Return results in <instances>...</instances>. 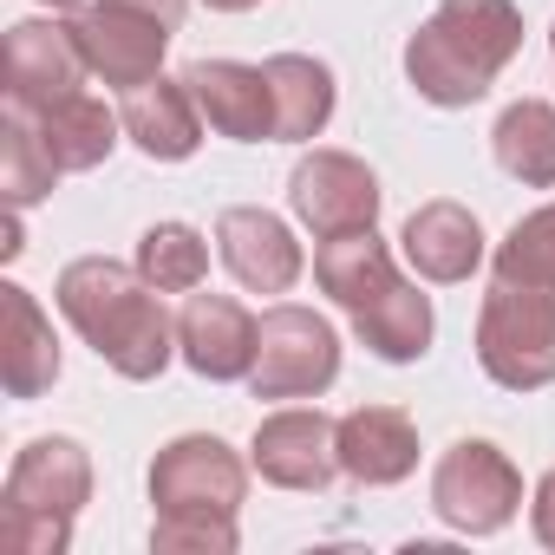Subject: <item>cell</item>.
Listing matches in <instances>:
<instances>
[{
	"label": "cell",
	"mask_w": 555,
	"mask_h": 555,
	"mask_svg": "<svg viewBox=\"0 0 555 555\" xmlns=\"http://www.w3.org/2000/svg\"><path fill=\"white\" fill-rule=\"evenodd\" d=\"M209 8H216V14H248L255 0H209Z\"/></svg>",
	"instance_id": "29"
},
{
	"label": "cell",
	"mask_w": 555,
	"mask_h": 555,
	"mask_svg": "<svg viewBox=\"0 0 555 555\" xmlns=\"http://www.w3.org/2000/svg\"><path fill=\"white\" fill-rule=\"evenodd\" d=\"M255 470L268 483H282V490H321V483H334V470H340V425L327 412H308V405L261 418V431H255Z\"/></svg>",
	"instance_id": "11"
},
{
	"label": "cell",
	"mask_w": 555,
	"mask_h": 555,
	"mask_svg": "<svg viewBox=\"0 0 555 555\" xmlns=\"http://www.w3.org/2000/svg\"><path fill=\"white\" fill-rule=\"evenodd\" d=\"M164 288H151L144 274L105 261V255H86L60 274V314L86 334V347L125 373V379H157L170 366V347H177V321L164 314L157 301Z\"/></svg>",
	"instance_id": "1"
},
{
	"label": "cell",
	"mask_w": 555,
	"mask_h": 555,
	"mask_svg": "<svg viewBox=\"0 0 555 555\" xmlns=\"http://www.w3.org/2000/svg\"><path fill=\"white\" fill-rule=\"evenodd\" d=\"M125 8H144V14H157V21L183 27V0H125Z\"/></svg>",
	"instance_id": "28"
},
{
	"label": "cell",
	"mask_w": 555,
	"mask_h": 555,
	"mask_svg": "<svg viewBox=\"0 0 555 555\" xmlns=\"http://www.w3.org/2000/svg\"><path fill=\"white\" fill-rule=\"evenodd\" d=\"M242 457L222 438H177L151 464V548L157 555H229L235 548V509H242Z\"/></svg>",
	"instance_id": "2"
},
{
	"label": "cell",
	"mask_w": 555,
	"mask_h": 555,
	"mask_svg": "<svg viewBox=\"0 0 555 555\" xmlns=\"http://www.w3.org/2000/svg\"><path fill=\"white\" fill-rule=\"evenodd\" d=\"M353 334H360L379 360L405 366V360H418V353L431 347V301H425L412 282H392L379 301H366V308L353 314Z\"/></svg>",
	"instance_id": "21"
},
{
	"label": "cell",
	"mask_w": 555,
	"mask_h": 555,
	"mask_svg": "<svg viewBox=\"0 0 555 555\" xmlns=\"http://www.w3.org/2000/svg\"><path fill=\"white\" fill-rule=\"evenodd\" d=\"M314 282H321L347 314H360L366 301H379V295L399 282V268H392V248H386L373 229H347V235H327V242H321Z\"/></svg>",
	"instance_id": "19"
},
{
	"label": "cell",
	"mask_w": 555,
	"mask_h": 555,
	"mask_svg": "<svg viewBox=\"0 0 555 555\" xmlns=\"http://www.w3.org/2000/svg\"><path fill=\"white\" fill-rule=\"evenodd\" d=\"M334 373H340V340L321 314H308V308L261 314V340H255V366H248L255 399H314L334 386Z\"/></svg>",
	"instance_id": "7"
},
{
	"label": "cell",
	"mask_w": 555,
	"mask_h": 555,
	"mask_svg": "<svg viewBox=\"0 0 555 555\" xmlns=\"http://www.w3.org/2000/svg\"><path fill=\"white\" fill-rule=\"evenodd\" d=\"M196 112L209 118L216 138H235V144H261L274 138V92H268V73L261 66H242V60H196L183 73Z\"/></svg>",
	"instance_id": "12"
},
{
	"label": "cell",
	"mask_w": 555,
	"mask_h": 555,
	"mask_svg": "<svg viewBox=\"0 0 555 555\" xmlns=\"http://www.w3.org/2000/svg\"><path fill=\"white\" fill-rule=\"evenodd\" d=\"M516 47H522V14L509 0H444L405 47V79L418 86V99L457 112L496 86Z\"/></svg>",
	"instance_id": "3"
},
{
	"label": "cell",
	"mask_w": 555,
	"mask_h": 555,
	"mask_svg": "<svg viewBox=\"0 0 555 555\" xmlns=\"http://www.w3.org/2000/svg\"><path fill=\"white\" fill-rule=\"evenodd\" d=\"M268 92H274V138H321V125L334 118V73L308 53H274L268 66Z\"/></svg>",
	"instance_id": "20"
},
{
	"label": "cell",
	"mask_w": 555,
	"mask_h": 555,
	"mask_svg": "<svg viewBox=\"0 0 555 555\" xmlns=\"http://www.w3.org/2000/svg\"><path fill=\"white\" fill-rule=\"evenodd\" d=\"M34 125H40L47 151L60 157V170H92V164H105V157H112L118 125H125V118H112L99 99H86V92H79V99H66V105L40 112Z\"/></svg>",
	"instance_id": "23"
},
{
	"label": "cell",
	"mask_w": 555,
	"mask_h": 555,
	"mask_svg": "<svg viewBox=\"0 0 555 555\" xmlns=\"http://www.w3.org/2000/svg\"><path fill=\"white\" fill-rule=\"evenodd\" d=\"M405 255L425 282H464V274L483 261V229L464 203H425L405 222Z\"/></svg>",
	"instance_id": "18"
},
{
	"label": "cell",
	"mask_w": 555,
	"mask_h": 555,
	"mask_svg": "<svg viewBox=\"0 0 555 555\" xmlns=\"http://www.w3.org/2000/svg\"><path fill=\"white\" fill-rule=\"evenodd\" d=\"M529 516H535V542L555 548V470L535 483V509H529Z\"/></svg>",
	"instance_id": "27"
},
{
	"label": "cell",
	"mask_w": 555,
	"mask_h": 555,
	"mask_svg": "<svg viewBox=\"0 0 555 555\" xmlns=\"http://www.w3.org/2000/svg\"><path fill=\"white\" fill-rule=\"evenodd\" d=\"M73 34H79V53H86V66L105 79V86H144V79H157V66H164V47H170V21H157V14H144V8H125V0H99V8H86L79 21H73Z\"/></svg>",
	"instance_id": "8"
},
{
	"label": "cell",
	"mask_w": 555,
	"mask_h": 555,
	"mask_svg": "<svg viewBox=\"0 0 555 555\" xmlns=\"http://www.w3.org/2000/svg\"><path fill=\"white\" fill-rule=\"evenodd\" d=\"M86 496H92V457L73 438H34L8 470L0 535L21 555H60L73 542V522H79Z\"/></svg>",
	"instance_id": "4"
},
{
	"label": "cell",
	"mask_w": 555,
	"mask_h": 555,
	"mask_svg": "<svg viewBox=\"0 0 555 555\" xmlns=\"http://www.w3.org/2000/svg\"><path fill=\"white\" fill-rule=\"evenodd\" d=\"M47 8H79V0H47Z\"/></svg>",
	"instance_id": "30"
},
{
	"label": "cell",
	"mask_w": 555,
	"mask_h": 555,
	"mask_svg": "<svg viewBox=\"0 0 555 555\" xmlns=\"http://www.w3.org/2000/svg\"><path fill=\"white\" fill-rule=\"evenodd\" d=\"M477 360L509 392L548 386L555 379V288L496 282L477 314Z\"/></svg>",
	"instance_id": "5"
},
{
	"label": "cell",
	"mask_w": 555,
	"mask_h": 555,
	"mask_svg": "<svg viewBox=\"0 0 555 555\" xmlns=\"http://www.w3.org/2000/svg\"><path fill=\"white\" fill-rule=\"evenodd\" d=\"M216 248H222L229 274L248 295H288L301 282V242L288 235L282 216H268V209H222Z\"/></svg>",
	"instance_id": "13"
},
{
	"label": "cell",
	"mask_w": 555,
	"mask_h": 555,
	"mask_svg": "<svg viewBox=\"0 0 555 555\" xmlns=\"http://www.w3.org/2000/svg\"><path fill=\"white\" fill-rule=\"evenodd\" d=\"M0 379L14 399H40L60 379V347H53V321L40 314V301L27 288H0Z\"/></svg>",
	"instance_id": "16"
},
{
	"label": "cell",
	"mask_w": 555,
	"mask_h": 555,
	"mask_svg": "<svg viewBox=\"0 0 555 555\" xmlns=\"http://www.w3.org/2000/svg\"><path fill=\"white\" fill-rule=\"evenodd\" d=\"M548 53H555V34H548Z\"/></svg>",
	"instance_id": "31"
},
{
	"label": "cell",
	"mask_w": 555,
	"mask_h": 555,
	"mask_svg": "<svg viewBox=\"0 0 555 555\" xmlns=\"http://www.w3.org/2000/svg\"><path fill=\"white\" fill-rule=\"evenodd\" d=\"M490 144H496V164H503L516 183H529V190H555V105H542V99H516V105L496 118Z\"/></svg>",
	"instance_id": "22"
},
{
	"label": "cell",
	"mask_w": 555,
	"mask_h": 555,
	"mask_svg": "<svg viewBox=\"0 0 555 555\" xmlns=\"http://www.w3.org/2000/svg\"><path fill=\"white\" fill-rule=\"evenodd\" d=\"M431 509L464 535H496L522 509V477L496 444L457 438L431 470Z\"/></svg>",
	"instance_id": "6"
},
{
	"label": "cell",
	"mask_w": 555,
	"mask_h": 555,
	"mask_svg": "<svg viewBox=\"0 0 555 555\" xmlns=\"http://www.w3.org/2000/svg\"><path fill=\"white\" fill-rule=\"evenodd\" d=\"M60 183V157L47 151V138H40V125H34V112H8V125H0V190H8V203L14 209H27V203H40L47 190Z\"/></svg>",
	"instance_id": "24"
},
{
	"label": "cell",
	"mask_w": 555,
	"mask_h": 555,
	"mask_svg": "<svg viewBox=\"0 0 555 555\" xmlns=\"http://www.w3.org/2000/svg\"><path fill=\"white\" fill-rule=\"evenodd\" d=\"M496 282H522V288H555V203L522 216L509 229V242L496 248Z\"/></svg>",
	"instance_id": "26"
},
{
	"label": "cell",
	"mask_w": 555,
	"mask_h": 555,
	"mask_svg": "<svg viewBox=\"0 0 555 555\" xmlns=\"http://www.w3.org/2000/svg\"><path fill=\"white\" fill-rule=\"evenodd\" d=\"M118 118L138 138V151L157 157V164H183L203 144V112H196V99H190L183 79H144V86H131Z\"/></svg>",
	"instance_id": "17"
},
{
	"label": "cell",
	"mask_w": 555,
	"mask_h": 555,
	"mask_svg": "<svg viewBox=\"0 0 555 555\" xmlns=\"http://www.w3.org/2000/svg\"><path fill=\"white\" fill-rule=\"evenodd\" d=\"M340 470L353 483H399L418 470V431L392 405H360L340 418Z\"/></svg>",
	"instance_id": "15"
},
{
	"label": "cell",
	"mask_w": 555,
	"mask_h": 555,
	"mask_svg": "<svg viewBox=\"0 0 555 555\" xmlns=\"http://www.w3.org/2000/svg\"><path fill=\"white\" fill-rule=\"evenodd\" d=\"M138 274L164 295H196L209 274V242L190 222H151L138 242Z\"/></svg>",
	"instance_id": "25"
},
{
	"label": "cell",
	"mask_w": 555,
	"mask_h": 555,
	"mask_svg": "<svg viewBox=\"0 0 555 555\" xmlns=\"http://www.w3.org/2000/svg\"><path fill=\"white\" fill-rule=\"evenodd\" d=\"M255 340H261V321L229 295H190L177 314V347H183L190 373H203V379H248Z\"/></svg>",
	"instance_id": "14"
},
{
	"label": "cell",
	"mask_w": 555,
	"mask_h": 555,
	"mask_svg": "<svg viewBox=\"0 0 555 555\" xmlns=\"http://www.w3.org/2000/svg\"><path fill=\"white\" fill-rule=\"evenodd\" d=\"M0 73H8V99L40 118V112L79 99V86H86L92 66H86L73 27H60V21H21L8 34V60H0Z\"/></svg>",
	"instance_id": "9"
},
{
	"label": "cell",
	"mask_w": 555,
	"mask_h": 555,
	"mask_svg": "<svg viewBox=\"0 0 555 555\" xmlns=\"http://www.w3.org/2000/svg\"><path fill=\"white\" fill-rule=\"evenodd\" d=\"M288 203H295V216L327 242V235H347V229H373V216H379V183H373V170H366L360 157H347V151H314V157L295 164Z\"/></svg>",
	"instance_id": "10"
}]
</instances>
